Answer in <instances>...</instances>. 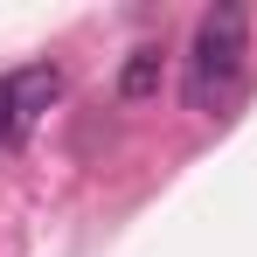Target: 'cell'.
<instances>
[{
  "mask_svg": "<svg viewBox=\"0 0 257 257\" xmlns=\"http://www.w3.org/2000/svg\"><path fill=\"white\" fill-rule=\"evenodd\" d=\"M243 56H250V14L236 0L209 7L202 28H195V49H188V104L215 111L236 90V77H243Z\"/></svg>",
  "mask_w": 257,
  "mask_h": 257,
  "instance_id": "cell-1",
  "label": "cell"
},
{
  "mask_svg": "<svg viewBox=\"0 0 257 257\" xmlns=\"http://www.w3.org/2000/svg\"><path fill=\"white\" fill-rule=\"evenodd\" d=\"M63 97V70L56 63H21L7 84H0V118H7V139L42 125V111Z\"/></svg>",
  "mask_w": 257,
  "mask_h": 257,
  "instance_id": "cell-2",
  "label": "cell"
},
{
  "mask_svg": "<svg viewBox=\"0 0 257 257\" xmlns=\"http://www.w3.org/2000/svg\"><path fill=\"white\" fill-rule=\"evenodd\" d=\"M153 90H160V49H132V56H125V77H118V97L139 104V97H153Z\"/></svg>",
  "mask_w": 257,
  "mask_h": 257,
  "instance_id": "cell-3",
  "label": "cell"
},
{
  "mask_svg": "<svg viewBox=\"0 0 257 257\" xmlns=\"http://www.w3.org/2000/svg\"><path fill=\"white\" fill-rule=\"evenodd\" d=\"M0 132H7V118H0Z\"/></svg>",
  "mask_w": 257,
  "mask_h": 257,
  "instance_id": "cell-4",
  "label": "cell"
}]
</instances>
